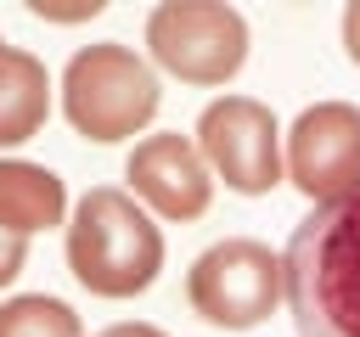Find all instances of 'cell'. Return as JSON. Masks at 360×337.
Wrapping results in <instances>:
<instances>
[{"label": "cell", "instance_id": "obj_8", "mask_svg": "<svg viewBox=\"0 0 360 337\" xmlns=\"http://www.w3.org/2000/svg\"><path fill=\"white\" fill-rule=\"evenodd\" d=\"M124 180H129V197L141 208H152L158 219H174V225L202 219L208 202H214V168L202 163L197 140L180 135V129L135 140V152L124 163Z\"/></svg>", "mask_w": 360, "mask_h": 337}, {"label": "cell", "instance_id": "obj_6", "mask_svg": "<svg viewBox=\"0 0 360 337\" xmlns=\"http://www.w3.org/2000/svg\"><path fill=\"white\" fill-rule=\"evenodd\" d=\"M197 152L236 197H264L287 180L276 112L253 95H219L197 118Z\"/></svg>", "mask_w": 360, "mask_h": 337}, {"label": "cell", "instance_id": "obj_14", "mask_svg": "<svg viewBox=\"0 0 360 337\" xmlns=\"http://www.w3.org/2000/svg\"><path fill=\"white\" fill-rule=\"evenodd\" d=\"M343 56L360 67V0L343 6Z\"/></svg>", "mask_w": 360, "mask_h": 337}, {"label": "cell", "instance_id": "obj_10", "mask_svg": "<svg viewBox=\"0 0 360 337\" xmlns=\"http://www.w3.org/2000/svg\"><path fill=\"white\" fill-rule=\"evenodd\" d=\"M68 191L45 163H22V157H0V225L17 236L51 230L62 225Z\"/></svg>", "mask_w": 360, "mask_h": 337}, {"label": "cell", "instance_id": "obj_16", "mask_svg": "<svg viewBox=\"0 0 360 337\" xmlns=\"http://www.w3.org/2000/svg\"><path fill=\"white\" fill-rule=\"evenodd\" d=\"M0 45H6V39H0Z\"/></svg>", "mask_w": 360, "mask_h": 337}, {"label": "cell", "instance_id": "obj_11", "mask_svg": "<svg viewBox=\"0 0 360 337\" xmlns=\"http://www.w3.org/2000/svg\"><path fill=\"white\" fill-rule=\"evenodd\" d=\"M0 337H84L73 303L51 298V292H22L0 303Z\"/></svg>", "mask_w": 360, "mask_h": 337}, {"label": "cell", "instance_id": "obj_9", "mask_svg": "<svg viewBox=\"0 0 360 337\" xmlns=\"http://www.w3.org/2000/svg\"><path fill=\"white\" fill-rule=\"evenodd\" d=\"M51 118V73L34 51L0 45V146H22Z\"/></svg>", "mask_w": 360, "mask_h": 337}, {"label": "cell", "instance_id": "obj_2", "mask_svg": "<svg viewBox=\"0 0 360 337\" xmlns=\"http://www.w3.org/2000/svg\"><path fill=\"white\" fill-rule=\"evenodd\" d=\"M68 270L96 298H135L163 270V230L124 185H90L68 219Z\"/></svg>", "mask_w": 360, "mask_h": 337}, {"label": "cell", "instance_id": "obj_3", "mask_svg": "<svg viewBox=\"0 0 360 337\" xmlns=\"http://www.w3.org/2000/svg\"><path fill=\"white\" fill-rule=\"evenodd\" d=\"M62 112L84 140L118 146V140H129L152 124L158 73L124 39H96L84 51H73L68 67H62Z\"/></svg>", "mask_w": 360, "mask_h": 337}, {"label": "cell", "instance_id": "obj_1", "mask_svg": "<svg viewBox=\"0 0 360 337\" xmlns=\"http://www.w3.org/2000/svg\"><path fill=\"white\" fill-rule=\"evenodd\" d=\"M281 270L298 337H360V185L292 225Z\"/></svg>", "mask_w": 360, "mask_h": 337}, {"label": "cell", "instance_id": "obj_4", "mask_svg": "<svg viewBox=\"0 0 360 337\" xmlns=\"http://www.w3.org/2000/svg\"><path fill=\"white\" fill-rule=\"evenodd\" d=\"M186 303L202 326L219 331H253L287 303V270L281 253H270L253 236H225L186 270Z\"/></svg>", "mask_w": 360, "mask_h": 337}, {"label": "cell", "instance_id": "obj_15", "mask_svg": "<svg viewBox=\"0 0 360 337\" xmlns=\"http://www.w3.org/2000/svg\"><path fill=\"white\" fill-rule=\"evenodd\" d=\"M96 337H169V331H158V326H146V320H118V326H107V331H96Z\"/></svg>", "mask_w": 360, "mask_h": 337}, {"label": "cell", "instance_id": "obj_13", "mask_svg": "<svg viewBox=\"0 0 360 337\" xmlns=\"http://www.w3.org/2000/svg\"><path fill=\"white\" fill-rule=\"evenodd\" d=\"M28 11H34L39 22H84V17H96V11H101V0H79V6H51V0H28Z\"/></svg>", "mask_w": 360, "mask_h": 337}, {"label": "cell", "instance_id": "obj_7", "mask_svg": "<svg viewBox=\"0 0 360 337\" xmlns=\"http://www.w3.org/2000/svg\"><path fill=\"white\" fill-rule=\"evenodd\" d=\"M287 185L304 191L315 208L360 185V107L354 101H315L287 129Z\"/></svg>", "mask_w": 360, "mask_h": 337}, {"label": "cell", "instance_id": "obj_12", "mask_svg": "<svg viewBox=\"0 0 360 337\" xmlns=\"http://www.w3.org/2000/svg\"><path fill=\"white\" fill-rule=\"evenodd\" d=\"M22 264H28V236H17V230L0 225V292L22 275Z\"/></svg>", "mask_w": 360, "mask_h": 337}, {"label": "cell", "instance_id": "obj_5", "mask_svg": "<svg viewBox=\"0 0 360 337\" xmlns=\"http://www.w3.org/2000/svg\"><path fill=\"white\" fill-rule=\"evenodd\" d=\"M146 51L180 84H225L248 62V22L225 0H163L146 17Z\"/></svg>", "mask_w": 360, "mask_h": 337}]
</instances>
